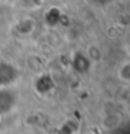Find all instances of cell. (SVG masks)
<instances>
[{
    "label": "cell",
    "instance_id": "cell-5",
    "mask_svg": "<svg viewBox=\"0 0 130 134\" xmlns=\"http://www.w3.org/2000/svg\"><path fill=\"white\" fill-rule=\"evenodd\" d=\"M87 56L91 62H98L102 59V52H101V49L96 45H91L87 49Z\"/></svg>",
    "mask_w": 130,
    "mask_h": 134
},
{
    "label": "cell",
    "instance_id": "cell-3",
    "mask_svg": "<svg viewBox=\"0 0 130 134\" xmlns=\"http://www.w3.org/2000/svg\"><path fill=\"white\" fill-rule=\"evenodd\" d=\"M52 87H53L52 78H50L48 74L39 75V77L36 78V81H35V88H36V91L39 92V94L48 92L49 90H52Z\"/></svg>",
    "mask_w": 130,
    "mask_h": 134
},
{
    "label": "cell",
    "instance_id": "cell-2",
    "mask_svg": "<svg viewBox=\"0 0 130 134\" xmlns=\"http://www.w3.org/2000/svg\"><path fill=\"white\" fill-rule=\"evenodd\" d=\"M17 103V94L10 87L0 88V115L8 113Z\"/></svg>",
    "mask_w": 130,
    "mask_h": 134
},
{
    "label": "cell",
    "instance_id": "cell-6",
    "mask_svg": "<svg viewBox=\"0 0 130 134\" xmlns=\"http://www.w3.org/2000/svg\"><path fill=\"white\" fill-rule=\"evenodd\" d=\"M117 74H119V77L123 80V81H130V62H124L123 64L119 67Z\"/></svg>",
    "mask_w": 130,
    "mask_h": 134
},
{
    "label": "cell",
    "instance_id": "cell-1",
    "mask_svg": "<svg viewBox=\"0 0 130 134\" xmlns=\"http://www.w3.org/2000/svg\"><path fill=\"white\" fill-rule=\"evenodd\" d=\"M18 69L10 62H0V88L11 87L18 78Z\"/></svg>",
    "mask_w": 130,
    "mask_h": 134
},
{
    "label": "cell",
    "instance_id": "cell-4",
    "mask_svg": "<svg viewBox=\"0 0 130 134\" xmlns=\"http://www.w3.org/2000/svg\"><path fill=\"white\" fill-rule=\"evenodd\" d=\"M90 63L91 60L88 59L87 54H81V53H77L74 56V60H73V66L75 70L78 71H85L88 67H90Z\"/></svg>",
    "mask_w": 130,
    "mask_h": 134
}]
</instances>
